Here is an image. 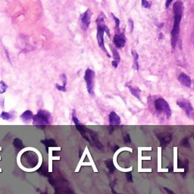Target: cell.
<instances>
[{
  "label": "cell",
  "instance_id": "cell-1",
  "mask_svg": "<svg viewBox=\"0 0 194 194\" xmlns=\"http://www.w3.org/2000/svg\"><path fill=\"white\" fill-rule=\"evenodd\" d=\"M174 10V26H173L172 31H171V46L174 49L178 40L179 32H180V24L182 19L183 14V5L181 2H176L173 7Z\"/></svg>",
  "mask_w": 194,
  "mask_h": 194
},
{
  "label": "cell",
  "instance_id": "cell-2",
  "mask_svg": "<svg viewBox=\"0 0 194 194\" xmlns=\"http://www.w3.org/2000/svg\"><path fill=\"white\" fill-rule=\"evenodd\" d=\"M97 24H98V28H97V41H98V44H99V47L104 51V52L106 53V55H108V57H110V55H108V52L105 49V45H104V33L105 31H106L107 33L109 34L108 33V30L107 29L106 27H105V24H104V21L102 18H98L97 20Z\"/></svg>",
  "mask_w": 194,
  "mask_h": 194
},
{
  "label": "cell",
  "instance_id": "cell-3",
  "mask_svg": "<svg viewBox=\"0 0 194 194\" xmlns=\"http://www.w3.org/2000/svg\"><path fill=\"white\" fill-rule=\"evenodd\" d=\"M154 106L155 110L159 114H165L168 118H169L171 115V109L170 108L169 104L163 98H158L155 100Z\"/></svg>",
  "mask_w": 194,
  "mask_h": 194
},
{
  "label": "cell",
  "instance_id": "cell-4",
  "mask_svg": "<svg viewBox=\"0 0 194 194\" xmlns=\"http://www.w3.org/2000/svg\"><path fill=\"white\" fill-rule=\"evenodd\" d=\"M35 125H48L52 122V116L49 112L40 110L33 118Z\"/></svg>",
  "mask_w": 194,
  "mask_h": 194
},
{
  "label": "cell",
  "instance_id": "cell-5",
  "mask_svg": "<svg viewBox=\"0 0 194 194\" xmlns=\"http://www.w3.org/2000/svg\"><path fill=\"white\" fill-rule=\"evenodd\" d=\"M94 78H95V73L93 70L88 69L86 70L84 74V80L86 83V89L88 93L90 95L93 94V87H94Z\"/></svg>",
  "mask_w": 194,
  "mask_h": 194
},
{
  "label": "cell",
  "instance_id": "cell-6",
  "mask_svg": "<svg viewBox=\"0 0 194 194\" xmlns=\"http://www.w3.org/2000/svg\"><path fill=\"white\" fill-rule=\"evenodd\" d=\"M177 105L185 112L187 116L194 119V108L188 100H187V99H179L177 101Z\"/></svg>",
  "mask_w": 194,
  "mask_h": 194
},
{
  "label": "cell",
  "instance_id": "cell-7",
  "mask_svg": "<svg viewBox=\"0 0 194 194\" xmlns=\"http://www.w3.org/2000/svg\"><path fill=\"white\" fill-rule=\"evenodd\" d=\"M90 17L91 13L89 10H86V12L83 13L81 17V26L83 30H86V29L89 28V24H90Z\"/></svg>",
  "mask_w": 194,
  "mask_h": 194
},
{
  "label": "cell",
  "instance_id": "cell-8",
  "mask_svg": "<svg viewBox=\"0 0 194 194\" xmlns=\"http://www.w3.org/2000/svg\"><path fill=\"white\" fill-rule=\"evenodd\" d=\"M178 81L180 82L183 86H186V87H190L191 86V79H190V77L187 74H186L185 73H181L178 75Z\"/></svg>",
  "mask_w": 194,
  "mask_h": 194
},
{
  "label": "cell",
  "instance_id": "cell-9",
  "mask_svg": "<svg viewBox=\"0 0 194 194\" xmlns=\"http://www.w3.org/2000/svg\"><path fill=\"white\" fill-rule=\"evenodd\" d=\"M113 42L114 44L115 45L118 49H122L123 47L125 46V38L124 37V36L121 34H116L115 35L113 38Z\"/></svg>",
  "mask_w": 194,
  "mask_h": 194
},
{
  "label": "cell",
  "instance_id": "cell-10",
  "mask_svg": "<svg viewBox=\"0 0 194 194\" xmlns=\"http://www.w3.org/2000/svg\"><path fill=\"white\" fill-rule=\"evenodd\" d=\"M109 123L110 125H119L121 124V118L118 116V114L115 112H112L109 114Z\"/></svg>",
  "mask_w": 194,
  "mask_h": 194
},
{
  "label": "cell",
  "instance_id": "cell-11",
  "mask_svg": "<svg viewBox=\"0 0 194 194\" xmlns=\"http://www.w3.org/2000/svg\"><path fill=\"white\" fill-rule=\"evenodd\" d=\"M126 86H127V87H128V89H130V92L131 93V94H132L134 97H135L137 99H140L141 90L139 89L138 87H137V86H131V85H128V84H127Z\"/></svg>",
  "mask_w": 194,
  "mask_h": 194
},
{
  "label": "cell",
  "instance_id": "cell-12",
  "mask_svg": "<svg viewBox=\"0 0 194 194\" xmlns=\"http://www.w3.org/2000/svg\"><path fill=\"white\" fill-rule=\"evenodd\" d=\"M33 113H32V112L30 111V110H27V111H25L21 115V118L22 119V121H26V122H28V121L33 119Z\"/></svg>",
  "mask_w": 194,
  "mask_h": 194
},
{
  "label": "cell",
  "instance_id": "cell-13",
  "mask_svg": "<svg viewBox=\"0 0 194 194\" xmlns=\"http://www.w3.org/2000/svg\"><path fill=\"white\" fill-rule=\"evenodd\" d=\"M171 139H172L171 135H166L164 136V137H159L160 144H161L162 146H166L171 142Z\"/></svg>",
  "mask_w": 194,
  "mask_h": 194
},
{
  "label": "cell",
  "instance_id": "cell-14",
  "mask_svg": "<svg viewBox=\"0 0 194 194\" xmlns=\"http://www.w3.org/2000/svg\"><path fill=\"white\" fill-rule=\"evenodd\" d=\"M132 55L133 57H134V69L139 70V63H138V59H139V55L138 53L137 52H135L134 50H132Z\"/></svg>",
  "mask_w": 194,
  "mask_h": 194
},
{
  "label": "cell",
  "instance_id": "cell-15",
  "mask_svg": "<svg viewBox=\"0 0 194 194\" xmlns=\"http://www.w3.org/2000/svg\"><path fill=\"white\" fill-rule=\"evenodd\" d=\"M112 55H113L114 61H115V62L118 64L120 62V61H121V56H120V54L118 53V52L115 49V48H112Z\"/></svg>",
  "mask_w": 194,
  "mask_h": 194
},
{
  "label": "cell",
  "instance_id": "cell-16",
  "mask_svg": "<svg viewBox=\"0 0 194 194\" xmlns=\"http://www.w3.org/2000/svg\"><path fill=\"white\" fill-rule=\"evenodd\" d=\"M105 165H106L107 168H108V170H109L110 172L113 173L114 171H115V165H114L112 160L108 159L107 161L105 162Z\"/></svg>",
  "mask_w": 194,
  "mask_h": 194
},
{
  "label": "cell",
  "instance_id": "cell-17",
  "mask_svg": "<svg viewBox=\"0 0 194 194\" xmlns=\"http://www.w3.org/2000/svg\"><path fill=\"white\" fill-rule=\"evenodd\" d=\"M42 143H43V144H45V146H46V148H47L48 146H49V147L55 146V145H56L55 142V141H54L52 139H46V140L42 141Z\"/></svg>",
  "mask_w": 194,
  "mask_h": 194
},
{
  "label": "cell",
  "instance_id": "cell-18",
  "mask_svg": "<svg viewBox=\"0 0 194 194\" xmlns=\"http://www.w3.org/2000/svg\"><path fill=\"white\" fill-rule=\"evenodd\" d=\"M13 144L14 147L16 149H17V150H20V149H21L23 147V142L20 139H14Z\"/></svg>",
  "mask_w": 194,
  "mask_h": 194
},
{
  "label": "cell",
  "instance_id": "cell-19",
  "mask_svg": "<svg viewBox=\"0 0 194 194\" xmlns=\"http://www.w3.org/2000/svg\"><path fill=\"white\" fill-rule=\"evenodd\" d=\"M0 117H1L2 119L6 120V121H9V120L12 119V114L9 113V112H3L0 115Z\"/></svg>",
  "mask_w": 194,
  "mask_h": 194
},
{
  "label": "cell",
  "instance_id": "cell-20",
  "mask_svg": "<svg viewBox=\"0 0 194 194\" xmlns=\"http://www.w3.org/2000/svg\"><path fill=\"white\" fill-rule=\"evenodd\" d=\"M7 87L8 86L6 83L4 81H1L0 82V93H4L6 91V89H7Z\"/></svg>",
  "mask_w": 194,
  "mask_h": 194
},
{
  "label": "cell",
  "instance_id": "cell-21",
  "mask_svg": "<svg viewBox=\"0 0 194 194\" xmlns=\"http://www.w3.org/2000/svg\"><path fill=\"white\" fill-rule=\"evenodd\" d=\"M72 121H74V124L76 125V126H77V125L81 124V123H80V121H79V120H78V118H77L76 114H75L74 110L73 113H72Z\"/></svg>",
  "mask_w": 194,
  "mask_h": 194
},
{
  "label": "cell",
  "instance_id": "cell-22",
  "mask_svg": "<svg viewBox=\"0 0 194 194\" xmlns=\"http://www.w3.org/2000/svg\"><path fill=\"white\" fill-rule=\"evenodd\" d=\"M181 145H182L183 146L190 147V143H189L188 139H187V138H184V139H183L182 142H181Z\"/></svg>",
  "mask_w": 194,
  "mask_h": 194
},
{
  "label": "cell",
  "instance_id": "cell-23",
  "mask_svg": "<svg viewBox=\"0 0 194 194\" xmlns=\"http://www.w3.org/2000/svg\"><path fill=\"white\" fill-rule=\"evenodd\" d=\"M142 6L143 8L149 9V8H150V4L146 1V0H142Z\"/></svg>",
  "mask_w": 194,
  "mask_h": 194
},
{
  "label": "cell",
  "instance_id": "cell-24",
  "mask_svg": "<svg viewBox=\"0 0 194 194\" xmlns=\"http://www.w3.org/2000/svg\"><path fill=\"white\" fill-rule=\"evenodd\" d=\"M56 88H57L59 90L62 91V92H65V91H66V87H65V86H64L63 85H62V86H60V85H59L57 83V84H56Z\"/></svg>",
  "mask_w": 194,
  "mask_h": 194
},
{
  "label": "cell",
  "instance_id": "cell-25",
  "mask_svg": "<svg viewBox=\"0 0 194 194\" xmlns=\"http://www.w3.org/2000/svg\"><path fill=\"white\" fill-rule=\"evenodd\" d=\"M112 17H113L114 20H115V25H116V28H119V25H120V21L119 19L118 18V17H115L114 14H112Z\"/></svg>",
  "mask_w": 194,
  "mask_h": 194
},
{
  "label": "cell",
  "instance_id": "cell-26",
  "mask_svg": "<svg viewBox=\"0 0 194 194\" xmlns=\"http://www.w3.org/2000/svg\"><path fill=\"white\" fill-rule=\"evenodd\" d=\"M124 140L126 143H131V137H130L129 134H126V135L124 136Z\"/></svg>",
  "mask_w": 194,
  "mask_h": 194
},
{
  "label": "cell",
  "instance_id": "cell-27",
  "mask_svg": "<svg viewBox=\"0 0 194 194\" xmlns=\"http://www.w3.org/2000/svg\"><path fill=\"white\" fill-rule=\"evenodd\" d=\"M126 175H127V181H129V182H133L132 174H131V172H127L126 174Z\"/></svg>",
  "mask_w": 194,
  "mask_h": 194
},
{
  "label": "cell",
  "instance_id": "cell-28",
  "mask_svg": "<svg viewBox=\"0 0 194 194\" xmlns=\"http://www.w3.org/2000/svg\"><path fill=\"white\" fill-rule=\"evenodd\" d=\"M118 64L117 63V62H115V61H112V66L114 67V68H118Z\"/></svg>",
  "mask_w": 194,
  "mask_h": 194
},
{
  "label": "cell",
  "instance_id": "cell-29",
  "mask_svg": "<svg viewBox=\"0 0 194 194\" xmlns=\"http://www.w3.org/2000/svg\"><path fill=\"white\" fill-rule=\"evenodd\" d=\"M171 2H172V0H166L165 6H166L167 8H168V6H170V4H171Z\"/></svg>",
  "mask_w": 194,
  "mask_h": 194
},
{
  "label": "cell",
  "instance_id": "cell-30",
  "mask_svg": "<svg viewBox=\"0 0 194 194\" xmlns=\"http://www.w3.org/2000/svg\"><path fill=\"white\" fill-rule=\"evenodd\" d=\"M164 189H165V191L167 192V193H170V194H173V193H174V192L171 191V190H170L168 188H166V187H165Z\"/></svg>",
  "mask_w": 194,
  "mask_h": 194
},
{
  "label": "cell",
  "instance_id": "cell-31",
  "mask_svg": "<svg viewBox=\"0 0 194 194\" xmlns=\"http://www.w3.org/2000/svg\"><path fill=\"white\" fill-rule=\"evenodd\" d=\"M118 149H119V147H118V146H115V148H114V151H116V150H118Z\"/></svg>",
  "mask_w": 194,
  "mask_h": 194
}]
</instances>
